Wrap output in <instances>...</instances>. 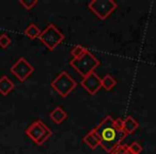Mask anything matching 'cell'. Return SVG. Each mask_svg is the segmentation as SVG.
<instances>
[{"mask_svg":"<svg viewBox=\"0 0 156 154\" xmlns=\"http://www.w3.org/2000/svg\"><path fill=\"white\" fill-rule=\"evenodd\" d=\"M102 142L101 147L107 152L111 154V152L115 149L119 145H121L122 141L127 136V133L124 130H115V126L106 128L102 134L100 135Z\"/></svg>","mask_w":156,"mask_h":154,"instance_id":"2","label":"cell"},{"mask_svg":"<svg viewBox=\"0 0 156 154\" xmlns=\"http://www.w3.org/2000/svg\"><path fill=\"white\" fill-rule=\"evenodd\" d=\"M83 142L86 143L92 150H95L98 145H101L102 139H101L100 135L96 133L95 128H92L87 135H85V137H83Z\"/></svg>","mask_w":156,"mask_h":154,"instance_id":"9","label":"cell"},{"mask_svg":"<svg viewBox=\"0 0 156 154\" xmlns=\"http://www.w3.org/2000/svg\"><path fill=\"white\" fill-rule=\"evenodd\" d=\"M11 72L20 81H25L34 72V67L27 61L26 58L20 57L18 60L11 66Z\"/></svg>","mask_w":156,"mask_h":154,"instance_id":"7","label":"cell"},{"mask_svg":"<svg viewBox=\"0 0 156 154\" xmlns=\"http://www.w3.org/2000/svg\"><path fill=\"white\" fill-rule=\"evenodd\" d=\"M117 86V79L110 74H106L104 78H102V88H104L107 91H110Z\"/></svg>","mask_w":156,"mask_h":154,"instance_id":"15","label":"cell"},{"mask_svg":"<svg viewBox=\"0 0 156 154\" xmlns=\"http://www.w3.org/2000/svg\"><path fill=\"white\" fill-rule=\"evenodd\" d=\"M69 64L76 72L80 74L83 77H86L89 74L95 72V69L101 64V61L88 50L81 58L79 59H72L69 61Z\"/></svg>","mask_w":156,"mask_h":154,"instance_id":"1","label":"cell"},{"mask_svg":"<svg viewBox=\"0 0 156 154\" xmlns=\"http://www.w3.org/2000/svg\"><path fill=\"white\" fill-rule=\"evenodd\" d=\"M49 118L57 124H60L67 118V113L61 106H57L49 113Z\"/></svg>","mask_w":156,"mask_h":154,"instance_id":"11","label":"cell"},{"mask_svg":"<svg viewBox=\"0 0 156 154\" xmlns=\"http://www.w3.org/2000/svg\"><path fill=\"white\" fill-rule=\"evenodd\" d=\"M15 85L7 75H2L0 77V93L2 95H8L14 89Z\"/></svg>","mask_w":156,"mask_h":154,"instance_id":"10","label":"cell"},{"mask_svg":"<svg viewBox=\"0 0 156 154\" xmlns=\"http://www.w3.org/2000/svg\"><path fill=\"white\" fill-rule=\"evenodd\" d=\"M80 85L83 86V89L87 90L89 94L95 95L98 92V90L102 88V78L95 72H93V73L83 77V81H80Z\"/></svg>","mask_w":156,"mask_h":154,"instance_id":"8","label":"cell"},{"mask_svg":"<svg viewBox=\"0 0 156 154\" xmlns=\"http://www.w3.org/2000/svg\"><path fill=\"white\" fill-rule=\"evenodd\" d=\"M42 31L40 30V28L37 26V25L34 24V23H31V24H29L28 26H27V28L25 29L24 33L27 35V37L29 38V39L31 40H34L37 39V38L40 37V34H41Z\"/></svg>","mask_w":156,"mask_h":154,"instance_id":"14","label":"cell"},{"mask_svg":"<svg viewBox=\"0 0 156 154\" xmlns=\"http://www.w3.org/2000/svg\"><path fill=\"white\" fill-rule=\"evenodd\" d=\"M115 126V119H113L111 116H106L102 121L98 123V126H95V131L98 135H101L103 132H104L106 128H109V127H112Z\"/></svg>","mask_w":156,"mask_h":154,"instance_id":"13","label":"cell"},{"mask_svg":"<svg viewBox=\"0 0 156 154\" xmlns=\"http://www.w3.org/2000/svg\"><path fill=\"white\" fill-rule=\"evenodd\" d=\"M88 52V49L86 47H83V45H75L71 50V54L73 56V59H79Z\"/></svg>","mask_w":156,"mask_h":154,"instance_id":"16","label":"cell"},{"mask_svg":"<svg viewBox=\"0 0 156 154\" xmlns=\"http://www.w3.org/2000/svg\"><path fill=\"white\" fill-rule=\"evenodd\" d=\"M18 2H20V5H22L25 9L29 11V10H31L33 7H35V5H37V0H28V1H26V0H20Z\"/></svg>","mask_w":156,"mask_h":154,"instance_id":"19","label":"cell"},{"mask_svg":"<svg viewBox=\"0 0 156 154\" xmlns=\"http://www.w3.org/2000/svg\"><path fill=\"white\" fill-rule=\"evenodd\" d=\"M88 8L100 20H105L112 12L115 11L118 3L113 0H92L88 5Z\"/></svg>","mask_w":156,"mask_h":154,"instance_id":"6","label":"cell"},{"mask_svg":"<svg viewBox=\"0 0 156 154\" xmlns=\"http://www.w3.org/2000/svg\"><path fill=\"white\" fill-rule=\"evenodd\" d=\"M10 44H11V39H10V37L7 33L0 34V47L5 49V48L9 47Z\"/></svg>","mask_w":156,"mask_h":154,"instance_id":"18","label":"cell"},{"mask_svg":"<svg viewBox=\"0 0 156 154\" xmlns=\"http://www.w3.org/2000/svg\"><path fill=\"white\" fill-rule=\"evenodd\" d=\"M128 153V145H119L112 152L111 154H127Z\"/></svg>","mask_w":156,"mask_h":154,"instance_id":"20","label":"cell"},{"mask_svg":"<svg viewBox=\"0 0 156 154\" xmlns=\"http://www.w3.org/2000/svg\"><path fill=\"white\" fill-rule=\"evenodd\" d=\"M142 150H143L142 145L139 142H137V141H134V142H132L128 145V151L132 152L133 154H140L142 152Z\"/></svg>","mask_w":156,"mask_h":154,"instance_id":"17","label":"cell"},{"mask_svg":"<svg viewBox=\"0 0 156 154\" xmlns=\"http://www.w3.org/2000/svg\"><path fill=\"white\" fill-rule=\"evenodd\" d=\"M115 130H123V119L121 118L115 119Z\"/></svg>","mask_w":156,"mask_h":154,"instance_id":"21","label":"cell"},{"mask_svg":"<svg viewBox=\"0 0 156 154\" xmlns=\"http://www.w3.org/2000/svg\"><path fill=\"white\" fill-rule=\"evenodd\" d=\"M50 86H51L52 89L56 90V92L60 96L66 98L77 87V83L69 75L67 72L63 71L51 81Z\"/></svg>","mask_w":156,"mask_h":154,"instance_id":"4","label":"cell"},{"mask_svg":"<svg viewBox=\"0 0 156 154\" xmlns=\"http://www.w3.org/2000/svg\"><path fill=\"white\" fill-rule=\"evenodd\" d=\"M40 41L49 50H54L64 40V34L56 27V25L49 24L39 37Z\"/></svg>","mask_w":156,"mask_h":154,"instance_id":"5","label":"cell"},{"mask_svg":"<svg viewBox=\"0 0 156 154\" xmlns=\"http://www.w3.org/2000/svg\"><path fill=\"white\" fill-rule=\"evenodd\" d=\"M127 154H133V153H132V152H129V151H128V153H127Z\"/></svg>","mask_w":156,"mask_h":154,"instance_id":"22","label":"cell"},{"mask_svg":"<svg viewBox=\"0 0 156 154\" xmlns=\"http://www.w3.org/2000/svg\"><path fill=\"white\" fill-rule=\"evenodd\" d=\"M139 128V122L133 116H127L123 119V130L128 134H133L136 130Z\"/></svg>","mask_w":156,"mask_h":154,"instance_id":"12","label":"cell"},{"mask_svg":"<svg viewBox=\"0 0 156 154\" xmlns=\"http://www.w3.org/2000/svg\"><path fill=\"white\" fill-rule=\"evenodd\" d=\"M25 133L28 137H30L31 140H33L37 145H42L50 136L52 132L50 128L41 120L32 122L28 127L25 130Z\"/></svg>","mask_w":156,"mask_h":154,"instance_id":"3","label":"cell"}]
</instances>
